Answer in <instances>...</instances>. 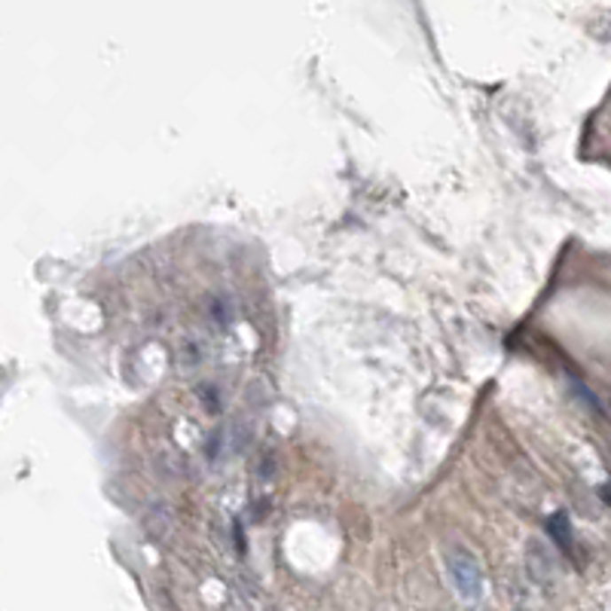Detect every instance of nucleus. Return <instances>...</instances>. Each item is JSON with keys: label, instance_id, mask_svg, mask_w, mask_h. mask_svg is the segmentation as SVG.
I'll use <instances>...</instances> for the list:
<instances>
[{"label": "nucleus", "instance_id": "f257e3e1", "mask_svg": "<svg viewBox=\"0 0 611 611\" xmlns=\"http://www.w3.org/2000/svg\"><path fill=\"white\" fill-rule=\"evenodd\" d=\"M450 572H452V581H456L458 593H462L465 599H477L480 587H483L477 562H474L468 553H450Z\"/></svg>", "mask_w": 611, "mask_h": 611}]
</instances>
